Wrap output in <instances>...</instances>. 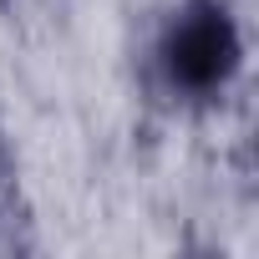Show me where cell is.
<instances>
[{"label": "cell", "instance_id": "1", "mask_svg": "<svg viewBox=\"0 0 259 259\" xmlns=\"http://www.w3.org/2000/svg\"><path fill=\"white\" fill-rule=\"evenodd\" d=\"M148 61L168 102L208 107L244 71V26L229 0H178L153 36Z\"/></svg>", "mask_w": 259, "mask_h": 259}, {"label": "cell", "instance_id": "2", "mask_svg": "<svg viewBox=\"0 0 259 259\" xmlns=\"http://www.w3.org/2000/svg\"><path fill=\"white\" fill-rule=\"evenodd\" d=\"M6 173H11V153H6V127H0V188H6Z\"/></svg>", "mask_w": 259, "mask_h": 259}]
</instances>
